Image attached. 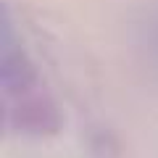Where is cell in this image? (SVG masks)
Here are the masks:
<instances>
[{
    "label": "cell",
    "mask_w": 158,
    "mask_h": 158,
    "mask_svg": "<svg viewBox=\"0 0 158 158\" xmlns=\"http://www.w3.org/2000/svg\"><path fill=\"white\" fill-rule=\"evenodd\" d=\"M3 98L8 103L11 116H24L21 124H37V129H48V118L56 121V108L40 85V77L24 50H16L11 42V27H3ZM58 124V121H56Z\"/></svg>",
    "instance_id": "6da1fadb"
}]
</instances>
